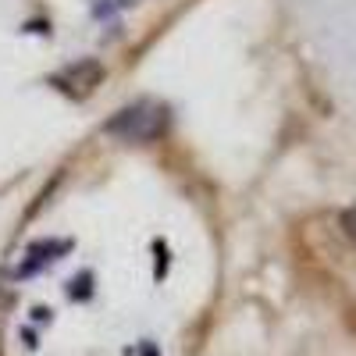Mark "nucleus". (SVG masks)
<instances>
[{"mask_svg":"<svg viewBox=\"0 0 356 356\" xmlns=\"http://www.w3.org/2000/svg\"><path fill=\"white\" fill-rule=\"evenodd\" d=\"M111 129L122 132V136H129V139H136V143H146V139H154V136L164 132V111H161V107H150V104L129 107Z\"/></svg>","mask_w":356,"mask_h":356,"instance_id":"f257e3e1","label":"nucleus"},{"mask_svg":"<svg viewBox=\"0 0 356 356\" xmlns=\"http://www.w3.org/2000/svg\"><path fill=\"white\" fill-rule=\"evenodd\" d=\"M342 232H346V239L356 246V211H346L342 214Z\"/></svg>","mask_w":356,"mask_h":356,"instance_id":"f03ea898","label":"nucleus"}]
</instances>
